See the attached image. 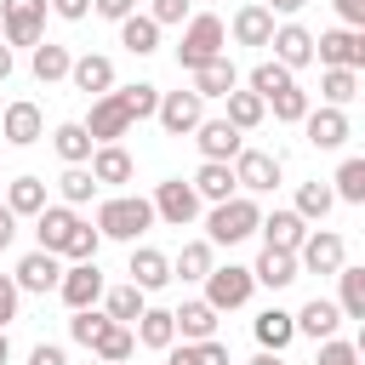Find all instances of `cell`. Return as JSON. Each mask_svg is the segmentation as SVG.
I'll list each match as a JSON object with an SVG mask.
<instances>
[{
  "label": "cell",
  "instance_id": "17",
  "mask_svg": "<svg viewBox=\"0 0 365 365\" xmlns=\"http://www.w3.org/2000/svg\"><path fill=\"white\" fill-rule=\"evenodd\" d=\"M302 125H308V143H314V148H342V143H348V131H354V125H348V114H342V108H331V103H325V108H308V114H302Z\"/></svg>",
  "mask_w": 365,
  "mask_h": 365
},
{
  "label": "cell",
  "instance_id": "20",
  "mask_svg": "<svg viewBox=\"0 0 365 365\" xmlns=\"http://www.w3.org/2000/svg\"><path fill=\"white\" fill-rule=\"evenodd\" d=\"M291 325H297V336H314V342H325V336H336V325H342V308H336V302H325V297H314V302H302V308L291 314Z\"/></svg>",
  "mask_w": 365,
  "mask_h": 365
},
{
  "label": "cell",
  "instance_id": "25",
  "mask_svg": "<svg viewBox=\"0 0 365 365\" xmlns=\"http://www.w3.org/2000/svg\"><path fill=\"white\" fill-rule=\"evenodd\" d=\"M297 274H302V268H297V251H274V245H262V257H257V268H251V279L268 285V291L291 285Z\"/></svg>",
  "mask_w": 365,
  "mask_h": 365
},
{
  "label": "cell",
  "instance_id": "28",
  "mask_svg": "<svg viewBox=\"0 0 365 365\" xmlns=\"http://www.w3.org/2000/svg\"><path fill=\"white\" fill-rule=\"evenodd\" d=\"M51 148H57V160H63V165H86L97 143H91V131H86L80 120H68V125H57V131H51Z\"/></svg>",
  "mask_w": 365,
  "mask_h": 365
},
{
  "label": "cell",
  "instance_id": "1",
  "mask_svg": "<svg viewBox=\"0 0 365 365\" xmlns=\"http://www.w3.org/2000/svg\"><path fill=\"white\" fill-rule=\"evenodd\" d=\"M148 228H154V205H148L143 194H114V200L97 205V234H103V240L137 245V234H148Z\"/></svg>",
  "mask_w": 365,
  "mask_h": 365
},
{
  "label": "cell",
  "instance_id": "33",
  "mask_svg": "<svg viewBox=\"0 0 365 365\" xmlns=\"http://www.w3.org/2000/svg\"><path fill=\"white\" fill-rule=\"evenodd\" d=\"M165 365H234V359H228V348L217 336H205V342H182V348L171 342L165 348Z\"/></svg>",
  "mask_w": 365,
  "mask_h": 365
},
{
  "label": "cell",
  "instance_id": "45",
  "mask_svg": "<svg viewBox=\"0 0 365 365\" xmlns=\"http://www.w3.org/2000/svg\"><path fill=\"white\" fill-rule=\"evenodd\" d=\"M285 86H291V68H285V63H274V57H268V63H257V68H251V91H257L262 103H268L274 91H285Z\"/></svg>",
  "mask_w": 365,
  "mask_h": 365
},
{
  "label": "cell",
  "instance_id": "13",
  "mask_svg": "<svg viewBox=\"0 0 365 365\" xmlns=\"http://www.w3.org/2000/svg\"><path fill=\"white\" fill-rule=\"evenodd\" d=\"M74 222H80L74 205H40V211H34V240H40V251H57V257H63Z\"/></svg>",
  "mask_w": 365,
  "mask_h": 365
},
{
  "label": "cell",
  "instance_id": "53",
  "mask_svg": "<svg viewBox=\"0 0 365 365\" xmlns=\"http://www.w3.org/2000/svg\"><path fill=\"white\" fill-rule=\"evenodd\" d=\"M29 365H68V354H63L57 342H34V348H29Z\"/></svg>",
  "mask_w": 365,
  "mask_h": 365
},
{
  "label": "cell",
  "instance_id": "49",
  "mask_svg": "<svg viewBox=\"0 0 365 365\" xmlns=\"http://www.w3.org/2000/svg\"><path fill=\"white\" fill-rule=\"evenodd\" d=\"M103 325H108V314H97V308H74V319H68V336H74L80 348H91V342L103 336Z\"/></svg>",
  "mask_w": 365,
  "mask_h": 365
},
{
  "label": "cell",
  "instance_id": "35",
  "mask_svg": "<svg viewBox=\"0 0 365 365\" xmlns=\"http://www.w3.org/2000/svg\"><path fill=\"white\" fill-rule=\"evenodd\" d=\"M40 205H46V182L40 177H11L6 182V211L11 217H34Z\"/></svg>",
  "mask_w": 365,
  "mask_h": 365
},
{
  "label": "cell",
  "instance_id": "61",
  "mask_svg": "<svg viewBox=\"0 0 365 365\" xmlns=\"http://www.w3.org/2000/svg\"><path fill=\"white\" fill-rule=\"evenodd\" d=\"M11 359V342H6V325H0V365Z\"/></svg>",
  "mask_w": 365,
  "mask_h": 365
},
{
  "label": "cell",
  "instance_id": "58",
  "mask_svg": "<svg viewBox=\"0 0 365 365\" xmlns=\"http://www.w3.org/2000/svg\"><path fill=\"white\" fill-rule=\"evenodd\" d=\"M308 0H268V11H279V17H297Z\"/></svg>",
  "mask_w": 365,
  "mask_h": 365
},
{
  "label": "cell",
  "instance_id": "24",
  "mask_svg": "<svg viewBox=\"0 0 365 365\" xmlns=\"http://www.w3.org/2000/svg\"><path fill=\"white\" fill-rule=\"evenodd\" d=\"M257 228H262V245H274V251H297V245H302V234H308V222H302L297 211L257 217Z\"/></svg>",
  "mask_w": 365,
  "mask_h": 365
},
{
  "label": "cell",
  "instance_id": "12",
  "mask_svg": "<svg viewBox=\"0 0 365 365\" xmlns=\"http://www.w3.org/2000/svg\"><path fill=\"white\" fill-rule=\"evenodd\" d=\"M268 46H274V63H285V68H308L314 63V34L302 23H279L268 34Z\"/></svg>",
  "mask_w": 365,
  "mask_h": 365
},
{
  "label": "cell",
  "instance_id": "38",
  "mask_svg": "<svg viewBox=\"0 0 365 365\" xmlns=\"http://www.w3.org/2000/svg\"><path fill=\"white\" fill-rule=\"evenodd\" d=\"M336 279H342V297H336V308H342V319H365V268H336Z\"/></svg>",
  "mask_w": 365,
  "mask_h": 365
},
{
  "label": "cell",
  "instance_id": "32",
  "mask_svg": "<svg viewBox=\"0 0 365 365\" xmlns=\"http://www.w3.org/2000/svg\"><path fill=\"white\" fill-rule=\"evenodd\" d=\"M234 80H240V74H234V63H228V57H211V63H200V68H194V86H188V91H200V97H228V91H234Z\"/></svg>",
  "mask_w": 365,
  "mask_h": 365
},
{
  "label": "cell",
  "instance_id": "16",
  "mask_svg": "<svg viewBox=\"0 0 365 365\" xmlns=\"http://www.w3.org/2000/svg\"><path fill=\"white\" fill-rule=\"evenodd\" d=\"M0 137H6L11 148H29V143H40V137H46V114H40L34 103H11V108H6V120H0Z\"/></svg>",
  "mask_w": 365,
  "mask_h": 365
},
{
  "label": "cell",
  "instance_id": "8",
  "mask_svg": "<svg viewBox=\"0 0 365 365\" xmlns=\"http://www.w3.org/2000/svg\"><path fill=\"white\" fill-rule=\"evenodd\" d=\"M148 205H154V217L171 222V228H188V222L200 217V194H194V182H182V177H165Z\"/></svg>",
  "mask_w": 365,
  "mask_h": 365
},
{
  "label": "cell",
  "instance_id": "21",
  "mask_svg": "<svg viewBox=\"0 0 365 365\" xmlns=\"http://www.w3.org/2000/svg\"><path fill=\"white\" fill-rule=\"evenodd\" d=\"M131 285H137V291H160V285H171V257L154 251V245H137V251H131Z\"/></svg>",
  "mask_w": 365,
  "mask_h": 365
},
{
  "label": "cell",
  "instance_id": "54",
  "mask_svg": "<svg viewBox=\"0 0 365 365\" xmlns=\"http://www.w3.org/2000/svg\"><path fill=\"white\" fill-rule=\"evenodd\" d=\"M46 6H51V11L63 17V23H80V17L91 11V0H46Z\"/></svg>",
  "mask_w": 365,
  "mask_h": 365
},
{
  "label": "cell",
  "instance_id": "40",
  "mask_svg": "<svg viewBox=\"0 0 365 365\" xmlns=\"http://www.w3.org/2000/svg\"><path fill=\"white\" fill-rule=\"evenodd\" d=\"M331 205H336L331 182H302V188H297V217H302V222H325Z\"/></svg>",
  "mask_w": 365,
  "mask_h": 365
},
{
  "label": "cell",
  "instance_id": "30",
  "mask_svg": "<svg viewBox=\"0 0 365 365\" xmlns=\"http://www.w3.org/2000/svg\"><path fill=\"white\" fill-rule=\"evenodd\" d=\"M131 325H137V342H143V348H160V354H165V348L177 342V325H171V308H143V314H137Z\"/></svg>",
  "mask_w": 365,
  "mask_h": 365
},
{
  "label": "cell",
  "instance_id": "26",
  "mask_svg": "<svg viewBox=\"0 0 365 365\" xmlns=\"http://www.w3.org/2000/svg\"><path fill=\"white\" fill-rule=\"evenodd\" d=\"M251 331H257V348H268V354H285V348H291V336H297V325H291V314H285V308L257 314V319H251Z\"/></svg>",
  "mask_w": 365,
  "mask_h": 365
},
{
  "label": "cell",
  "instance_id": "62",
  "mask_svg": "<svg viewBox=\"0 0 365 365\" xmlns=\"http://www.w3.org/2000/svg\"><path fill=\"white\" fill-rule=\"evenodd\" d=\"M120 365H131V359H120Z\"/></svg>",
  "mask_w": 365,
  "mask_h": 365
},
{
  "label": "cell",
  "instance_id": "56",
  "mask_svg": "<svg viewBox=\"0 0 365 365\" xmlns=\"http://www.w3.org/2000/svg\"><path fill=\"white\" fill-rule=\"evenodd\" d=\"M131 6H137V0H91V11H97V17H108V23L131 17Z\"/></svg>",
  "mask_w": 365,
  "mask_h": 365
},
{
  "label": "cell",
  "instance_id": "19",
  "mask_svg": "<svg viewBox=\"0 0 365 365\" xmlns=\"http://www.w3.org/2000/svg\"><path fill=\"white\" fill-rule=\"evenodd\" d=\"M17 291H57V279H63V268H57V251H29L23 262H17Z\"/></svg>",
  "mask_w": 365,
  "mask_h": 365
},
{
  "label": "cell",
  "instance_id": "44",
  "mask_svg": "<svg viewBox=\"0 0 365 365\" xmlns=\"http://www.w3.org/2000/svg\"><path fill=\"white\" fill-rule=\"evenodd\" d=\"M336 200H348V205H365V160H342L336 165V188H331Z\"/></svg>",
  "mask_w": 365,
  "mask_h": 365
},
{
  "label": "cell",
  "instance_id": "36",
  "mask_svg": "<svg viewBox=\"0 0 365 365\" xmlns=\"http://www.w3.org/2000/svg\"><path fill=\"white\" fill-rule=\"evenodd\" d=\"M217 262H211V240H182L177 262H171V279H205Z\"/></svg>",
  "mask_w": 365,
  "mask_h": 365
},
{
  "label": "cell",
  "instance_id": "15",
  "mask_svg": "<svg viewBox=\"0 0 365 365\" xmlns=\"http://www.w3.org/2000/svg\"><path fill=\"white\" fill-rule=\"evenodd\" d=\"M68 80H74V91L103 97V91H114V63H108L103 51H86V57H74V63H68Z\"/></svg>",
  "mask_w": 365,
  "mask_h": 365
},
{
  "label": "cell",
  "instance_id": "2",
  "mask_svg": "<svg viewBox=\"0 0 365 365\" xmlns=\"http://www.w3.org/2000/svg\"><path fill=\"white\" fill-rule=\"evenodd\" d=\"M222 46H228V29H222V17L200 11V17H188L182 40H177V68H188V74H194L200 63H211V57H228Z\"/></svg>",
  "mask_w": 365,
  "mask_h": 365
},
{
  "label": "cell",
  "instance_id": "50",
  "mask_svg": "<svg viewBox=\"0 0 365 365\" xmlns=\"http://www.w3.org/2000/svg\"><path fill=\"white\" fill-rule=\"evenodd\" d=\"M314 365H359V348H354V342H342V336H325Z\"/></svg>",
  "mask_w": 365,
  "mask_h": 365
},
{
  "label": "cell",
  "instance_id": "39",
  "mask_svg": "<svg viewBox=\"0 0 365 365\" xmlns=\"http://www.w3.org/2000/svg\"><path fill=\"white\" fill-rule=\"evenodd\" d=\"M68 63H74V57H68V46H51V40H46V46H34V80H40V86L68 80Z\"/></svg>",
  "mask_w": 365,
  "mask_h": 365
},
{
  "label": "cell",
  "instance_id": "60",
  "mask_svg": "<svg viewBox=\"0 0 365 365\" xmlns=\"http://www.w3.org/2000/svg\"><path fill=\"white\" fill-rule=\"evenodd\" d=\"M251 365H279V354H268V348H262V354H257Z\"/></svg>",
  "mask_w": 365,
  "mask_h": 365
},
{
  "label": "cell",
  "instance_id": "48",
  "mask_svg": "<svg viewBox=\"0 0 365 365\" xmlns=\"http://www.w3.org/2000/svg\"><path fill=\"white\" fill-rule=\"evenodd\" d=\"M97 245H103V234H97L91 222H74V234H68L63 257H68V262H97Z\"/></svg>",
  "mask_w": 365,
  "mask_h": 365
},
{
  "label": "cell",
  "instance_id": "11",
  "mask_svg": "<svg viewBox=\"0 0 365 365\" xmlns=\"http://www.w3.org/2000/svg\"><path fill=\"white\" fill-rule=\"evenodd\" d=\"M314 57L325 68H365V34L359 29H331L314 40Z\"/></svg>",
  "mask_w": 365,
  "mask_h": 365
},
{
  "label": "cell",
  "instance_id": "22",
  "mask_svg": "<svg viewBox=\"0 0 365 365\" xmlns=\"http://www.w3.org/2000/svg\"><path fill=\"white\" fill-rule=\"evenodd\" d=\"M171 325H177L182 342H205V336H217V308L205 297L200 302H182V308H171Z\"/></svg>",
  "mask_w": 365,
  "mask_h": 365
},
{
  "label": "cell",
  "instance_id": "7",
  "mask_svg": "<svg viewBox=\"0 0 365 365\" xmlns=\"http://www.w3.org/2000/svg\"><path fill=\"white\" fill-rule=\"evenodd\" d=\"M228 165H234V182L245 194H274L279 188V154H268V148H240Z\"/></svg>",
  "mask_w": 365,
  "mask_h": 365
},
{
  "label": "cell",
  "instance_id": "42",
  "mask_svg": "<svg viewBox=\"0 0 365 365\" xmlns=\"http://www.w3.org/2000/svg\"><path fill=\"white\" fill-rule=\"evenodd\" d=\"M319 91H325V103H331V108L354 103V97H359V68H325Z\"/></svg>",
  "mask_w": 365,
  "mask_h": 365
},
{
  "label": "cell",
  "instance_id": "10",
  "mask_svg": "<svg viewBox=\"0 0 365 365\" xmlns=\"http://www.w3.org/2000/svg\"><path fill=\"white\" fill-rule=\"evenodd\" d=\"M131 125H137V120H131V108H125V97H120V91L91 97V120H86L91 143H114V137H125Z\"/></svg>",
  "mask_w": 365,
  "mask_h": 365
},
{
  "label": "cell",
  "instance_id": "29",
  "mask_svg": "<svg viewBox=\"0 0 365 365\" xmlns=\"http://www.w3.org/2000/svg\"><path fill=\"white\" fill-rule=\"evenodd\" d=\"M234 188H240V182H234V165H228V160H205V165L194 171V194H200V200H211V205H217V200H228Z\"/></svg>",
  "mask_w": 365,
  "mask_h": 365
},
{
  "label": "cell",
  "instance_id": "43",
  "mask_svg": "<svg viewBox=\"0 0 365 365\" xmlns=\"http://www.w3.org/2000/svg\"><path fill=\"white\" fill-rule=\"evenodd\" d=\"M268 108H274V120H285V125H302V114H308V91L291 80L285 91H274V97H268Z\"/></svg>",
  "mask_w": 365,
  "mask_h": 365
},
{
  "label": "cell",
  "instance_id": "47",
  "mask_svg": "<svg viewBox=\"0 0 365 365\" xmlns=\"http://www.w3.org/2000/svg\"><path fill=\"white\" fill-rule=\"evenodd\" d=\"M120 97H125L131 120H148V114H154V103H160V86H154V80H131V86H120Z\"/></svg>",
  "mask_w": 365,
  "mask_h": 365
},
{
  "label": "cell",
  "instance_id": "9",
  "mask_svg": "<svg viewBox=\"0 0 365 365\" xmlns=\"http://www.w3.org/2000/svg\"><path fill=\"white\" fill-rule=\"evenodd\" d=\"M348 262V245H342V234H331V228H314V234H302V245H297V268H308V274H336Z\"/></svg>",
  "mask_w": 365,
  "mask_h": 365
},
{
  "label": "cell",
  "instance_id": "23",
  "mask_svg": "<svg viewBox=\"0 0 365 365\" xmlns=\"http://www.w3.org/2000/svg\"><path fill=\"white\" fill-rule=\"evenodd\" d=\"M86 171H91V177H97V188H103V182H131V171H137V165H131V154H125L120 143H97Z\"/></svg>",
  "mask_w": 365,
  "mask_h": 365
},
{
  "label": "cell",
  "instance_id": "57",
  "mask_svg": "<svg viewBox=\"0 0 365 365\" xmlns=\"http://www.w3.org/2000/svg\"><path fill=\"white\" fill-rule=\"evenodd\" d=\"M11 240H17V217H11V211H6V205H0V251H6V245H11Z\"/></svg>",
  "mask_w": 365,
  "mask_h": 365
},
{
  "label": "cell",
  "instance_id": "5",
  "mask_svg": "<svg viewBox=\"0 0 365 365\" xmlns=\"http://www.w3.org/2000/svg\"><path fill=\"white\" fill-rule=\"evenodd\" d=\"M46 0H0V29H6V40L11 46H40V34H46Z\"/></svg>",
  "mask_w": 365,
  "mask_h": 365
},
{
  "label": "cell",
  "instance_id": "27",
  "mask_svg": "<svg viewBox=\"0 0 365 365\" xmlns=\"http://www.w3.org/2000/svg\"><path fill=\"white\" fill-rule=\"evenodd\" d=\"M268 34H274V11H268V6L251 0V6L234 11V40H240V46H268Z\"/></svg>",
  "mask_w": 365,
  "mask_h": 365
},
{
  "label": "cell",
  "instance_id": "59",
  "mask_svg": "<svg viewBox=\"0 0 365 365\" xmlns=\"http://www.w3.org/2000/svg\"><path fill=\"white\" fill-rule=\"evenodd\" d=\"M0 80H11V46H0Z\"/></svg>",
  "mask_w": 365,
  "mask_h": 365
},
{
  "label": "cell",
  "instance_id": "31",
  "mask_svg": "<svg viewBox=\"0 0 365 365\" xmlns=\"http://www.w3.org/2000/svg\"><path fill=\"white\" fill-rule=\"evenodd\" d=\"M91 354H97L103 365H120V359H131V354H137V331H131V325H120V319H108V325H103V336L91 342Z\"/></svg>",
  "mask_w": 365,
  "mask_h": 365
},
{
  "label": "cell",
  "instance_id": "6",
  "mask_svg": "<svg viewBox=\"0 0 365 365\" xmlns=\"http://www.w3.org/2000/svg\"><path fill=\"white\" fill-rule=\"evenodd\" d=\"M154 120L165 125V137H188V131L205 120V97H200V91H160Z\"/></svg>",
  "mask_w": 365,
  "mask_h": 365
},
{
  "label": "cell",
  "instance_id": "3",
  "mask_svg": "<svg viewBox=\"0 0 365 365\" xmlns=\"http://www.w3.org/2000/svg\"><path fill=\"white\" fill-rule=\"evenodd\" d=\"M257 200L251 194H228V200H217L211 205V217H205V228H211V245H240L245 234H257Z\"/></svg>",
  "mask_w": 365,
  "mask_h": 365
},
{
  "label": "cell",
  "instance_id": "14",
  "mask_svg": "<svg viewBox=\"0 0 365 365\" xmlns=\"http://www.w3.org/2000/svg\"><path fill=\"white\" fill-rule=\"evenodd\" d=\"M57 291H63L68 308H97V297H103V274H97V262H74V268H63Z\"/></svg>",
  "mask_w": 365,
  "mask_h": 365
},
{
  "label": "cell",
  "instance_id": "41",
  "mask_svg": "<svg viewBox=\"0 0 365 365\" xmlns=\"http://www.w3.org/2000/svg\"><path fill=\"white\" fill-rule=\"evenodd\" d=\"M143 297H148V291H137V285H114V291H103V302H108L103 314H108V319H120V325H131V319L148 308Z\"/></svg>",
  "mask_w": 365,
  "mask_h": 365
},
{
  "label": "cell",
  "instance_id": "4",
  "mask_svg": "<svg viewBox=\"0 0 365 365\" xmlns=\"http://www.w3.org/2000/svg\"><path fill=\"white\" fill-rule=\"evenodd\" d=\"M251 291H257V279H251V268H240V262H228V268H211V274H205V302H211L217 314L245 308V302H251Z\"/></svg>",
  "mask_w": 365,
  "mask_h": 365
},
{
  "label": "cell",
  "instance_id": "51",
  "mask_svg": "<svg viewBox=\"0 0 365 365\" xmlns=\"http://www.w3.org/2000/svg\"><path fill=\"white\" fill-rule=\"evenodd\" d=\"M188 6H194V0H154V11H148V17L165 29V23H182V17H188Z\"/></svg>",
  "mask_w": 365,
  "mask_h": 365
},
{
  "label": "cell",
  "instance_id": "52",
  "mask_svg": "<svg viewBox=\"0 0 365 365\" xmlns=\"http://www.w3.org/2000/svg\"><path fill=\"white\" fill-rule=\"evenodd\" d=\"M11 319H17V279L0 274V325H11Z\"/></svg>",
  "mask_w": 365,
  "mask_h": 365
},
{
  "label": "cell",
  "instance_id": "55",
  "mask_svg": "<svg viewBox=\"0 0 365 365\" xmlns=\"http://www.w3.org/2000/svg\"><path fill=\"white\" fill-rule=\"evenodd\" d=\"M331 6H336V17L348 29H365V0H331Z\"/></svg>",
  "mask_w": 365,
  "mask_h": 365
},
{
  "label": "cell",
  "instance_id": "37",
  "mask_svg": "<svg viewBox=\"0 0 365 365\" xmlns=\"http://www.w3.org/2000/svg\"><path fill=\"white\" fill-rule=\"evenodd\" d=\"M222 103H228V125H234V131H257L262 114H268V103H262L257 91H228Z\"/></svg>",
  "mask_w": 365,
  "mask_h": 365
},
{
  "label": "cell",
  "instance_id": "18",
  "mask_svg": "<svg viewBox=\"0 0 365 365\" xmlns=\"http://www.w3.org/2000/svg\"><path fill=\"white\" fill-rule=\"evenodd\" d=\"M194 143H200L205 160H234V154L245 148V131H234L228 120H200V125H194Z\"/></svg>",
  "mask_w": 365,
  "mask_h": 365
},
{
  "label": "cell",
  "instance_id": "34",
  "mask_svg": "<svg viewBox=\"0 0 365 365\" xmlns=\"http://www.w3.org/2000/svg\"><path fill=\"white\" fill-rule=\"evenodd\" d=\"M120 46H125L131 57H148V51L160 46V23H154V17H137V11L120 17Z\"/></svg>",
  "mask_w": 365,
  "mask_h": 365
},
{
  "label": "cell",
  "instance_id": "46",
  "mask_svg": "<svg viewBox=\"0 0 365 365\" xmlns=\"http://www.w3.org/2000/svg\"><path fill=\"white\" fill-rule=\"evenodd\" d=\"M57 188H63V205H86V200L97 194V177H91L86 165H68V171L57 177Z\"/></svg>",
  "mask_w": 365,
  "mask_h": 365
}]
</instances>
